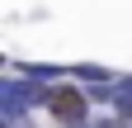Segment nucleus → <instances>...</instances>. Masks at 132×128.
Returning <instances> with one entry per match:
<instances>
[{
    "instance_id": "1",
    "label": "nucleus",
    "mask_w": 132,
    "mask_h": 128,
    "mask_svg": "<svg viewBox=\"0 0 132 128\" xmlns=\"http://www.w3.org/2000/svg\"><path fill=\"white\" fill-rule=\"evenodd\" d=\"M38 100H52V90H38V86H19V81H5L0 86V109H5L10 119H19L28 104H38Z\"/></svg>"
},
{
    "instance_id": "2",
    "label": "nucleus",
    "mask_w": 132,
    "mask_h": 128,
    "mask_svg": "<svg viewBox=\"0 0 132 128\" xmlns=\"http://www.w3.org/2000/svg\"><path fill=\"white\" fill-rule=\"evenodd\" d=\"M47 109H52L61 123H80V119H85V95H80V90H71V86H61V90H52Z\"/></svg>"
}]
</instances>
